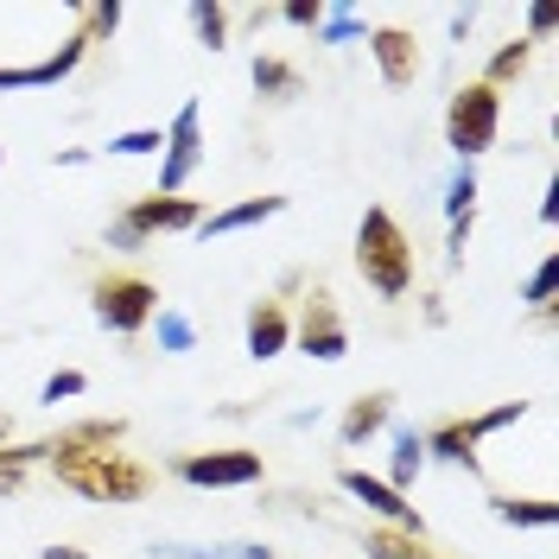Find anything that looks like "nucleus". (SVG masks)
<instances>
[{
    "label": "nucleus",
    "instance_id": "1",
    "mask_svg": "<svg viewBox=\"0 0 559 559\" xmlns=\"http://www.w3.org/2000/svg\"><path fill=\"white\" fill-rule=\"evenodd\" d=\"M45 464L64 489H76L83 502H146L153 496V464L115 452H90V445H64V439H45Z\"/></svg>",
    "mask_w": 559,
    "mask_h": 559
},
{
    "label": "nucleus",
    "instance_id": "2",
    "mask_svg": "<svg viewBox=\"0 0 559 559\" xmlns=\"http://www.w3.org/2000/svg\"><path fill=\"white\" fill-rule=\"evenodd\" d=\"M356 274L376 299H407V286H414V242L382 204H369L356 223Z\"/></svg>",
    "mask_w": 559,
    "mask_h": 559
},
{
    "label": "nucleus",
    "instance_id": "3",
    "mask_svg": "<svg viewBox=\"0 0 559 559\" xmlns=\"http://www.w3.org/2000/svg\"><path fill=\"white\" fill-rule=\"evenodd\" d=\"M515 419H527V401H502V407H489V414H457V419H439L432 432H419V445H426V457H439V464H457V471H484V457H477V445H484L489 432H502V426H515Z\"/></svg>",
    "mask_w": 559,
    "mask_h": 559
},
{
    "label": "nucleus",
    "instance_id": "4",
    "mask_svg": "<svg viewBox=\"0 0 559 559\" xmlns=\"http://www.w3.org/2000/svg\"><path fill=\"white\" fill-rule=\"evenodd\" d=\"M90 312H96V324L103 331H115V337H134V331H146L153 324V312H159V286L146 274H96V286H90Z\"/></svg>",
    "mask_w": 559,
    "mask_h": 559
},
{
    "label": "nucleus",
    "instance_id": "5",
    "mask_svg": "<svg viewBox=\"0 0 559 559\" xmlns=\"http://www.w3.org/2000/svg\"><path fill=\"white\" fill-rule=\"evenodd\" d=\"M198 223H204L198 198H159V191H146V198H134L108 223V248H146L153 236H178V229H198Z\"/></svg>",
    "mask_w": 559,
    "mask_h": 559
},
{
    "label": "nucleus",
    "instance_id": "6",
    "mask_svg": "<svg viewBox=\"0 0 559 559\" xmlns=\"http://www.w3.org/2000/svg\"><path fill=\"white\" fill-rule=\"evenodd\" d=\"M496 128H502V90H489V83L452 90V103H445V146H452L457 159L489 153L496 146Z\"/></svg>",
    "mask_w": 559,
    "mask_h": 559
},
{
    "label": "nucleus",
    "instance_id": "7",
    "mask_svg": "<svg viewBox=\"0 0 559 559\" xmlns=\"http://www.w3.org/2000/svg\"><path fill=\"white\" fill-rule=\"evenodd\" d=\"M204 166V108L185 103L166 128V146H159V198H178Z\"/></svg>",
    "mask_w": 559,
    "mask_h": 559
},
{
    "label": "nucleus",
    "instance_id": "8",
    "mask_svg": "<svg viewBox=\"0 0 559 559\" xmlns=\"http://www.w3.org/2000/svg\"><path fill=\"white\" fill-rule=\"evenodd\" d=\"M293 344L306 349L312 362H344L349 356V324H344L337 299H331L324 286L306 293V306H299V318H293Z\"/></svg>",
    "mask_w": 559,
    "mask_h": 559
},
{
    "label": "nucleus",
    "instance_id": "9",
    "mask_svg": "<svg viewBox=\"0 0 559 559\" xmlns=\"http://www.w3.org/2000/svg\"><path fill=\"white\" fill-rule=\"evenodd\" d=\"M173 477L191 489H242V484H261V452H248V445L185 452V457H173Z\"/></svg>",
    "mask_w": 559,
    "mask_h": 559
},
{
    "label": "nucleus",
    "instance_id": "10",
    "mask_svg": "<svg viewBox=\"0 0 559 559\" xmlns=\"http://www.w3.org/2000/svg\"><path fill=\"white\" fill-rule=\"evenodd\" d=\"M337 484L369 509V515H382V527H394V534H414V540H426V522H419V509L401 496V489H388L382 477H369V471H356V464H344L337 471Z\"/></svg>",
    "mask_w": 559,
    "mask_h": 559
},
{
    "label": "nucleus",
    "instance_id": "11",
    "mask_svg": "<svg viewBox=\"0 0 559 559\" xmlns=\"http://www.w3.org/2000/svg\"><path fill=\"white\" fill-rule=\"evenodd\" d=\"M369 58H376V70H382L388 90H414V76H419V38L407 33V26H376V33H369Z\"/></svg>",
    "mask_w": 559,
    "mask_h": 559
},
{
    "label": "nucleus",
    "instance_id": "12",
    "mask_svg": "<svg viewBox=\"0 0 559 559\" xmlns=\"http://www.w3.org/2000/svg\"><path fill=\"white\" fill-rule=\"evenodd\" d=\"M242 344L254 362H274L280 349H293V312L280 299H254L242 318Z\"/></svg>",
    "mask_w": 559,
    "mask_h": 559
},
{
    "label": "nucleus",
    "instance_id": "13",
    "mask_svg": "<svg viewBox=\"0 0 559 559\" xmlns=\"http://www.w3.org/2000/svg\"><path fill=\"white\" fill-rule=\"evenodd\" d=\"M388 419H394V394H388V388H369V394H356V401L344 407V419H337V439H344V445H369Z\"/></svg>",
    "mask_w": 559,
    "mask_h": 559
},
{
    "label": "nucleus",
    "instance_id": "14",
    "mask_svg": "<svg viewBox=\"0 0 559 559\" xmlns=\"http://www.w3.org/2000/svg\"><path fill=\"white\" fill-rule=\"evenodd\" d=\"M280 210H286V198H274V191H267V198H242V204L204 216L198 236H204V242H216V236H242V229H254V223H274Z\"/></svg>",
    "mask_w": 559,
    "mask_h": 559
},
{
    "label": "nucleus",
    "instance_id": "15",
    "mask_svg": "<svg viewBox=\"0 0 559 559\" xmlns=\"http://www.w3.org/2000/svg\"><path fill=\"white\" fill-rule=\"evenodd\" d=\"M248 83H254V96H267V103H293V96H306V70L293 64V58H274V51H254Z\"/></svg>",
    "mask_w": 559,
    "mask_h": 559
},
{
    "label": "nucleus",
    "instance_id": "16",
    "mask_svg": "<svg viewBox=\"0 0 559 559\" xmlns=\"http://www.w3.org/2000/svg\"><path fill=\"white\" fill-rule=\"evenodd\" d=\"M489 515L502 527H554L559 522V502L554 496H496Z\"/></svg>",
    "mask_w": 559,
    "mask_h": 559
},
{
    "label": "nucleus",
    "instance_id": "17",
    "mask_svg": "<svg viewBox=\"0 0 559 559\" xmlns=\"http://www.w3.org/2000/svg\"><path fill=\"white\" fill-rule=\"evenodd\" d=\"M419 471H426V445H419V432L414 426H394V457H388V489H401L407 496V484H414Z\"/></svg>",
    "mask_w": 559,
    "mask_h": 559
},
{
    "label": "nucleus",
    "instance_id": "18",
    "mask_svg": "<svg viewBox=\"0 0 559 559\" xmlns=\"http://www.w3.org/2000/svg\"><path fill=\"white\" fill-rule=\"evenodd\" d=\"M554 293H559V248L540 261V267H534V274H527V286H522V299L534 306V318H540V324H554Z\"/></svg>",
    "mask_w": 559,
    "mask_h": 559
},
{
    "label": "nucleus",
    "instance_id": "19",
    "mask_svg": "<svg viewBox=\"0 0 559 559\" xmlns=\"http://www.w3.org/2000/svg\"><path fill=\"white\" fill-rule=\"evenodd\" d=\"M185 20H191V33H198L204 51H223V38H229V7H216V0H191Z\"/></svg>",
    "mask_w": 559,
    "mask_h": 559
},
{
    "label": "nucleus",
    "instance_id": "20",
    "mask_svg": "<svg viewBox=\"0 0 559 559\" xmlns=\"http://www.w3.org/2000/svg\"><path fill=\"white\" fill-rule=\"evenodd\" d=\"M362 554H369V559H432V554H426V540L394 534V527H369V534H362Z\"/></svg>",
    "mask_w": 559,
    "mask_h": 559
},
{
    "label": "nucleus",
    "instance_id": "21",
    "mask_svg": "<svg viewBox=\"0 0 559 559\" xmlns=\"http://www.w3.org/2000/svg\"><path fill=\"white\" fill-rule=\"evenodd\" d=\"M527 64H534V45H527V38H509V45H502V51L489 58V70L477 76V83H489V90H502V83H515V76H522Z\"/></svg>",
    "mask_w": 559,
    "mask_h": 559
},
{
    "label": "nucleus",
    "instance_id": "22",
    "mask_svg": "<svg viewBox=\"0 0 559 559\" xmlns=\"http://www.w3.org/2000/svg\"><path fill=\"white\" fill-rule=\"evenodd\" d=\"M45 457V439L38 445H0V496H20L26 489V464Z\"/></svg>",
    "mask_w": 559,
    "mask_h": 559
},
{
    "label": "nucleus",
    "instance_id": "23",
    "mask_svg": "<svg viewBox=\"0 0 559 559\" xmlns=\"http://www.w3.org/2000/svg\"><path fill=\"white\" fill-rule=\"evenodd\" d=\"M153 324H159V349H166V356H185V349H198V331H191V318H185V312L159 306V312H153Z\"/></svg>",
    "mask_w": 559,
    "mask_h": 559
},
{
    "label": "nucleus",
    "instance_id": "24",
    "mask_svg": "<svg viewBox=\"0 0 559 559\" xmlns=\"http://www.w3.org/2000/svg\"><path fill=\"white\" fill-rule=\"evenodd\" d=\"M76 26H83V45H96V38H115V26H121V7L115 0H90V7H76Z\"/></svg>",
    "mask_w": 559,
    "mask_h": 559
},
{
    "label": "nucleus",
    "instance_id": "25",
    "mask_svg": "<svg viewBox=\"0 0 559 559\" xmlns=\"http://www.w3.org/2000/svg\"><path fill=\"white\" fill-rule=\"evenodd\" d=\"M159 146H166V128H128V134L108 140L115 159H140V153H159Z\"/></svg>",
    "mask_w": 559,
    "mask_h": 559
},
{
    "label": "nucleus",
    "instance_id": "26",
    "mask_svg": "<svg viewBox=\"0 0 559 559\" xmlns=\"http://www.w3.org/2000/svg\"><path fill=\"white\" fill-rule=\"evenodd\" d=\"M471 210H477V173L457 166L452 185H445V216H471Z\"/></svg>",
    "mask_w": 559,
    "mask_h": 559
},
{
    "label": "nucleus",
    "instance_id": "27",
    "mask_svg": "<svg viewBox=\"0 0 559 559\" xmlns=\"http://www.w3.org/2000/svg\"><path fill=\"white\" fill-rule=\"evenodd\" d=\"M318 33H324V45H344V38L369 33V26H362V13H356V7H324V26H318Z\"/></svg>",
    "mask_w": 559,
    "mask_h": 559
},
{
    "label": "nucleus",
    "instance_id": "28",
    "mask_svg": "<svg viewBox=\"0 0 559 559\" xmlns=\"http://www.w3.org/2000/svg\"><path fill=\"white\" fill-rule=\"evenodd\" d=\"M83 388H90V376H83V369H58V376H45V388H38V401H51V407H58V401H70V394H83Z\"/></svg>",
    "mask_w": 559,
    "mask_h": 559
},
{
    "label": "nucleus",
    "instance_id": "29",
    "mask_svg": "<svg viewBox=\"0 0 559 559\" xmlns=\"http://www.w3.org/2000/svg\"><path fill=\"white\" fill-rule=\"evenodd\" d=\"M286 26H299V33H318L324 26V0H286V7H274Z\"/></svg>",
    "mask_w": 559,
    "mask_h": 559
},
{
    "label": "nucleus",
    "instance_id": "30",
    "mask_svg": "<svg viewBox=\"0 0 559 559\" xmlns=\"http://www.w3.org/2000/svg\"><path fill=\"white\" fill-rule=\"evenodd\" d=\"M471 223H477V216H452V236H445V261H452V267H464V248H471Z\"/></svg>",
    "mask_w": 559,
    "mask_h": 559
},
{
    "label": "nucleus",
    "instance_id": "31",
    "mask_svg": "<svg viewBox=\"0 0 559 559\" xmlns=\"http://www.w3.org/2000/svg\"><path fill=\"white\" fill-rule=\"evenodd\" d=\"M547 33H554V7H534V13H527V45L547 38Z\"/></svg>",
    "mask_w": 559,
    "mask_h": 559
},
{
    "label": "nucleus",
    "instance_id": "32",
    "mask_svg": "<svg viewBox=\"0 0 559 559\" xmlns=\"http://www.w3.org/2000/svg\"><path fill=\"white\" fill-rule=\"evenodd\" d=\"M229 559H280V554H267V547H248V540H236V547H223Z\"/></svg>",
    "mask_w": 559,
    "mask_h": 559
},
{
    "label": "nucleus",
    "instance_id": "33",
    "mask_svg": "<svg viewBox=\"0 0 559 559\" xmlns=\"http://www.w3.org/2000/svg\"><path fill=\"white\" fill-rule=\"evenodd\" d=\"M38 559H90V554H83V547H45Z\"/></svg>",
    "mask_w": 559,
    "mask_h": 559
},
{
    "label": "nucleus",
    "instance_id": "34",
    "mask_svg": "<svg viewBox=\"0 0 559 559\" xmlns=\"http://www.w3.org/2000/svg\"><path fill=\"white\" fill-rule=\"evenodd\" d=\"M0 432H13V426H7V414H0ZM0 445H7V439H0Z\"/></svg>",
    "mask_w": 559,
    "mask_h": 559
},
{
    "label": "nucleus",
    "instance_id": "35",
    "mask_svg": "<svg viewBox=\"0 0 559 559\" xmlns=\"http://www.w3.org/2000/svg\"><path fill=\"white\" fill-rule=\"evenodd\" d=\"M0 166H7V146H0Z\"/></svg>",
    "mask_w": 559,
    "mask_h": 559
}]
</instances>
